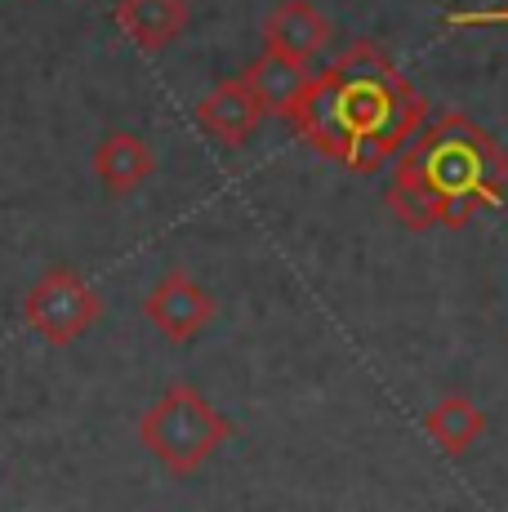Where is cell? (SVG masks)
Listing matches in <instances>:
<instances>
[{
  "label": "cell",
  "mask_w": 508,
  "mask_h": 512,
  "mask_svg": "<svg viewBox=\"0 0 508 512\" xmlns=\"http://www.w3.org/2000/svg\"><path fill=\"white\" fill-rule=\"evenodd\" d=\"M259 121H263V107L254 103V94L246 90L241 76L219 81L197 103V125L223 147H246L254 139V130H259Z\"/></svg>",
  "instance_id": "52a82bcc"
},
{
  "label": "cell",
  "mask_w": 508,
  "mask_h": 512,
  "mask_svg": "<svg viewBox=\"0 0 508 512\" xmlns=\"http://www.w3.org/2000/svg\"><path fill=\"white\" fill-rule=\"evenodd\" d=\"M152 170H156V156L139 134L116 130V134H103L99 147H94V174H99L103 192H112V196L139 192L152 179Z\"/></svg>",
  "instance_id": "30bf717a"
},
{
  "label": "cell",
  "mask_w": 508,
  "mask_h": 512,
  "mask_svg": "<svg viewBox=\"0 0 508 512\" xmlns=\"http://www.w3.org/2000/svg\"><path fill=\"white\" fill-rule=\"evenodd\" d=\"M214 312H219L214 294L205 290L201 281H192L188 272H165V277L148 290V299H143V317L174 343L197 339V334L214 321Z\"/></svg>",
  "instance_id": "5b68a950"
},
{
  "label": "cell",
  "mask_w": 508,
  "mask_h": 512,
  "mask_svg": "<svg viewBox=\"0 0 508 512\" xmlns=\"http://www.w3.org/2000/svg\"><path fill=\"white\" fill-rule=\"evenodd\" d=\"M295 130L326 161L353 174H375L428 121V98L375 41H353L312 85L290 116Z\"/></svg>",
  "instance_id": "6da1fadb"
},
{
  "label": "cell",
  "mask_w": 508,
  "mask_h": 512,
  "mask_svg": "<svg viewBox=\"0 0 508 512\" xmlns=\"http://www.w3.org/2000/svg\"><path fill=\"white\" fill-rule=\"evenodd\" d=\"M112 18L143 54H161L165 45H174L188 32L192 9L188 0H116Z\"/></svg>",
  "instance_id": "9c48e42d"
},
{
  "label": "cell",
  "mask_w": 508,
  "mask_h": 512,
  "mask_svg": "<svg viewBox=\"0 0 508 512\" xmlns=\"http://www.w3.org/2000/svg\"><path fill=\"white\" fill-rule=\"evenodd\" d=\"M103 317V303L94 294V285L81 277L76 268H45L32 281L23 299V321L32 334H41L50 348H67L81 334H90Z\"/></svg>",
  "instance_id": "277c9868"
},
{
  "label": "cell",
  "mask_w": 508,
  "mask_h": 512,
  "mask_svg": "<svg viewBox=\"0 0 508 512\" xmlns=\"http://www.w3.org/2000/svg\"><path fill=\"white\" fill-rule=\"evenodd\" d=\"M446 27H508V0L495 9H455L446 14Z\"/></svg>",
  "instance_id": "7c38bea8"
},
{
  "label": "cell",
  "mask_w": 508,
  "mask_h": 512,
  "mask_svg": "<svg viewBox=\"0 0 508 512\" xmlns=\"http://www.w3.org/2000/svg\"><path fill=\"white\" fill-rule=\"evenodd\" d=\"M330 41V18L321 14L312 0H281L268 18H263V49L281 58L308 63Z\"/></svg>",
  "instance_id": "ba28073f"
},
{
  "label": "cell",
  "mask_w": 508,
  "mask_h": 512,
  "mask_svg": "<svg viewBox=\"0 0 508 512\" xmlns=\"http://www.w3.org/2000/svg\"><path fill=\"white\" fill-rule=\"evenodd\" d=\"M241 81H246V90L254 94V103L263 107V116H281V121H290V116L299 112V103H304L308 85H312V67L263 49L246 72H241Z\"/></svg>",
  "instance_id": "8992f818"
},
{
  "label": "cell",
  "mask_w": 508,
  "mask_h": 512,
  "mask_svg": "<svg viewBox=\"0 0 508 512\" xmlns=\"http://www.w3.org/2000/svg\"><path fill=\"white\" fill-rule=\"evenodd\" d=\"M482 432H486L482 406H473L464 392H446V397L424 415V437L433 441L437 450H446V455H464Z\"/></svg>",
  "instance_id": "8fae6325"
},
{
  "label": "cell",
  "mask_w": 508,
  "mask_h": 512,
  "mask_svg": "<svg viewBox=\"0 0 508 512\" xmlns=\"http://www.w3.org/2000/svg\"><path fill=\"white\" fill-rule=\"evenodd\" d=\"M508 196V152L464 112H442L419 125L415 147L388 179V210L410 232L468 228L477 210Z\"/></svg>",
  "instance_id": "7a4b0ae2"
},
{
  "label": "cell",
  "mask_w": 508,
  "mask_h": 512,
  "mask_svg": "<svg viewBox=\"0 0 508 512\" xmlns=\"http://www.w3.org/2000/svg\"><path fill=\"white\" fill-rule=\"evenodd\" d=\"M228 437H232V423L192 383H170L161 392V401L139 419V441L174 477L197 472Z\"/></svg>",
  "instance_id": "3957f363"
}]
</instances>
